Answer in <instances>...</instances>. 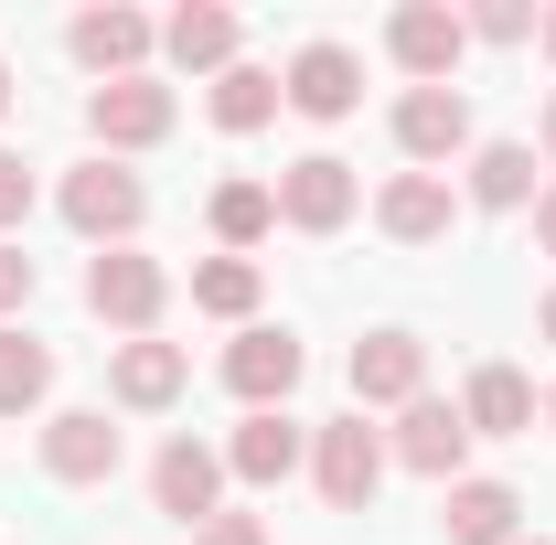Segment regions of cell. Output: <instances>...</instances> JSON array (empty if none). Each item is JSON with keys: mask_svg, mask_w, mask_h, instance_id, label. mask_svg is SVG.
<instances>
[{"mask_svg": "<svg viewBox=\"0 0 556 545\" xmlns=\"http://www.w3.org/2000/svg\"><path fill=\"white\" fill-rule=\"evenodd\" d=\"M386 471H396V460H386V428H364V407H343V417L311 428V481H321L332 514H375Z\"/></svg>", "mask_w": 556, "mask_h": 545, "instance_id": "obj_2", "label": "cell"}, {"mask_svg": "<svg viewBox=\"0 0 556 545\" xmlns=\"http://www.w3.org/2000/svg\"><path fill=\"white\" fill-rule=\"evenodd\" d=\"M182 385H193V353H182V342H161V332L108 342V407H118V417H161V407H182Z\"/></svg>", "mask_w": 556, "mask_h": 545, "instance_id": "obj_9", "label": "cell"}, {"mask_svg": "<svg viewBox=\"0 0 556 545\" xmlns=\"http://www.w3.org/2000/svg\"><path fill=\"white\" fill-rule=\"evenodd\" d=\"M204 107H214V129H225V139H247V129H268L289 97H278V65H225Z\"/></svg>", "mask_w": 556, "mask_h": 545, "instance_id": "obj_24", "label": "cell"}, {"mask_svg": "<svg viewBox=\"0 0 556 545\" xmlns=\"http://www.w3.org/2000/svg\"><path fill=\"white\" fill-rule=\"evenodd\" d=\"M22 214H33V161H22V150H0V236H11Z\"/></svg>", "mask_w": 556, "mask_h": 545, "instance_id": "obj_28", "label": "cell"}, {"mask_svg": "<svg viewBox=\"0 0 556 545\" xmlns=\"http://www.w3.org/2000/svg\"><path fill=\"white\" fill-rule=\"evenodd\" d=\"M54 214L108 257V246H139V225H150V182H139L129 161H75L65 193H54Z\"/></svg>", "mask_w": 556, "mask_h": 545, "instance_id": "obj_1", "label": "cell"}, {"mask_svg": "<svg viewBox=\"0 0 556 545\" xmlns=\"http://www.w3.org/2000/svg\"><path fill=\"white\" fill-rule=\"evenodd\" d=\"M289 471H311V428L289 407H257L225 428V481H247V492H278Z\"/></svg>", "mask_w": 556, "mask_h": 545, "instance_id": "obj_15", "label": "cell"}, {"mask_svg": "<svg viewBox=\"0 0 556 545\" xmlns=\"http://www.w3.org/2000/svg\"><path fill=\"white\" fill-rule=\"evenodd\" d=\"M535 150L556 161V86H546V118H535Z\"/></svg>", "mask_w": 556, "mask_h": 545, "instance_id": "obj_31", "label": "cell"}, {"mask_svg": "<svg viewBox=\"0 0 556 545\" xmlns=\"http://www.w3.org/2000/svg\"><path fill=\"white\" fill-rule=\"evenodd\" d=\"M535 246H546V257H556V182H546V193H535Z\"/></svg>", "mask_w": 556, "mask_h": 545, "instance_id": "obj_30", "label": "cell"}, {"mask_svg": "<svg viewBox=\"0 0 556 545\" xmlns=\"http://www.w3.org/2000/svg\"><path fill=\"white\" fill-rule=\"evenodd\" d=\"M353 407H417L428 396V342L407 332V321H375V332L353 342Z\"/></svg>", "mask_w": 556, "mask_h": 545, "instance_id": "obj_13", "label": "cell"}, {"mask_svg": "<svg viewBox=\"0 0 556 545\" xmlns=\"http://www.w3.org/2000/svg\"><path fill=\"white\" fill-rule=\"evenodd\" d=\"M460 33H471V43H535V11H525V0H471Z\"/></svg>", "mask_w": 556, "mask_h": 545, "instance_id": "obj_26", "label": "cell"}, {"mask_svg": "<svg viewBox=\"0 0 556 545\" xmlns=\"http://www.w3.org/2000/svg\"><path fill=\"white\" fill-rule=\"evenodd\" d=\"M33 310V257H22V236H0V321H22Z\"/></svg>", "mask_w": 556, "mask_h": 545, "instance_id": "obj_27", "label": "cell"}, {"mask_svg": "<svg viewBox=\"0 0 556 545\" xmlns=\"http://www.w3.org/2000/svg\"><path fill=\"white\" fill-rule=\"evenodd\" d=\"M0 118H11V65H0Z\"/></svg>", "mask_w": 556, "mask_h": 545, "instance_id": "obj_34", "label": "cell"}, {"mask_svg": "<svg viewBox=\"0 0 556 545\" xmlns=\"http://www.w3.org/2000/svg\"><path fill=\"white\" fill-rule=\"evenodd\" d=\"M386 54L407 65V86H460L471 33H460V11H450V0H396V22H386Z\"/></svg>", "mask_w": 556, "mask_h": 545, "instance_id": "obj_12", "label": "cell"}, {"mask_svg": "<svg viewBox=\"0 0 556 545\" xmlns=\"http://www.w3.org/2000/svg\"><path fill=\"white\" fill-rule=\"evenodd\" d=\"M460 193H471L482 214H525V204H535V139H471Z\"/></svg>", "mask_w": 556, "mask_h": 545, "instance_id": "obj_20", "label": "cell"}, {"mask_svg": "<svg viewBox=\"0 0 556 545\" xmlns=\"http://www.w3.org/2000/svg\"><path fill=\"white\" fill-rule=\"evenodd\" d=\"M65 54L97 75V86H129V75H150V54H161V22L129 11V0H97V11L65 22Z\"/></svg>", "mask_w": 556, "mask_h": 545, "instance_id": "obj_7", "label": "cell"}, {"mask_svg": "<svg viewBox=\"0 0 556 545\" xmlns=\"http://www.w3.org/2000/svg\"><path fill=\"white\" fill-rule=\"evenodd\" d=\"M43 396H54V342L0 321V417H33Z\"/></svg>", "mask_w": 556, "mask_h": 545, "instance_id": "obj_23", "label": "cell"}, {"mask_svg": "<svg viewBox=\"0 0 556 545\" xmlns=\"http://www.w3.org/2000/svg\"><path fill=\"white\" fill-rule=\"evenodd\" d=\"M450 214H460L450 172H396V182L375 193V225H386L396 246H439V236H450Z\"/></svg>", "mask_w": 556, "mask_h": 545, "instance_id": "obj_19", "label": "cell"}, {"mask_svg": "<svg viewBox=\"0 0 556 545\" xmlns=\"http://www.w3.org/2000/svg\"><path fill=\"white\" fill-rule=\"evenodd\" d=\"M278 97H289V118L332 129V118L364 107V54H353V43H300V54L278 65Z\"/></svg>", "mask_w": 556, "mask_h": 545, "instance_id": "obj_10", "label": "cell"}, {"mask_svg": "<svg viewBox=\"0 0 556 545\" xmlns=\"http://www.w3.org/2000/svg\"><path fill=\"white\" fill-rule=\"evenodd\" d=\"M386 460L417 481H460V460H471V417L450 407V396H417V407H396V428H386Z\"/></svg>", "mask_w": 556, "mask_h": 545, "instance_id": "obj_11", "label": "cell"}, {"mask_svg": "<svg viewBox=\"0 0 556 545\" xmlns=\"http://www.w3.org/2000/svg\"><path fill=\"white\" fill-rule=\"evenodd\" d=\"M525 545H556V535H525Z\"/></svg>", "mask_w": 556, "mask_h": 545, "instance_id": "obj_36", "label": "cell"}, {"mask_svg": "<svg viewBox=\"0 0 556 545\" xmlns=\"http://www.w3.org/2000/svg\"><path fill=\"white\" fill-rule=\"evenodd\" d=\"M535 332H546V342H556V289H546V310H535Z\"/></svg>", "mask_w": 556, "mask_h": 545, "instance_id": "obj_33", "label": "cell"}, {"mask_svg": "<svg viewBox=\"0 0 556 545\" xmlns=\"http://www.w3.org/2000/svg\"><path fill=\"white\" fill-rule=\"evenodd\" d=\"M118 428L108 407H54L43 417V481H65V492H97V481H118Z\"/></svg>", "mask_w": 556, "mask_h": 545, "instance_id": "obj_16", "label": "cell"}, {"mask_svg": "<svg viewBox=\"0 0 556 545\" xmlns=\"http://www.w3.org/2000/svg\"><path fill=\"white\" fill-rule=\"evenodd\" d=\"M311 375V353H300V332L289 321H247V332L225 342V396L257 417V407H289V385Z\"/></svg>", "mask_w": 556, "mask_h": 545, "instance_id": "obj_8", "label": "cell"}, {"mask_svg": "<svg viewBox=\"0 0 556 545\" xmlns=\"http://www.w3.org/2000/svg\"><path fill=\"white\" fill-rule=\"evenodd\" d=\"M535 417H546V428H556V385H546V407H535Z\"/></svg>", "mask_w": 556, "mask_h": 545, "instance_id": "obj_35", "label": "cell"}, {"mask_svg": "<svg viewBox=\"0 0 556 545\" xmlns=\"http://www.w3.org/2000/svg\"><path fill=\"white\" fill-rule=\"evenodd\" d=\"M439 535H450V545H525V492L460 471L450 492H439Z\"/></svg>", "mask_w": 556, "mask_h": 545, "instance_id": "obj_17", "label": "cell"}, {"mask_svg": "<svg viewBox=\"0 0 556 545\" xmlns=\"http://www.w3.org/2000/svg\"><path fill=\"white\" fill-rule=\"evenodd\" d=\"M257 300H268V268H257V257H204V268H193V310H204V321H236V332H247Z\"/></svg>", "mask_w": 556, "mask_h": 545, "instance_id": "obj_25", "label": "cell"}, {"mask_svg": "<svg viewBox=\"0 0 556 545\" xmlns=\"http://www.w3.org/2000/svg\"><path fill=\"white\" fill-rule=\"evenodd\" d=\"M161 54H172L182 75H204V86H214L225 65H247V22H236L225 0H182V11L161 22Z\"/></svg>", "mask_w": 556, "mask_h": 545, "instance_id": "obj_18", "label": "cell"}, {"mask_svg": "<svg viewBox=\"0 0 556 545\" xmlns=\"http://www.w3.org/2000/svg\"><path fill=\"white\" fill-rule=\"evenodd\" d=\"M353 214H364V182H353L343 150H300V161L278 172V225H289V236H343Z\"/></svg>", "mask_w": 556, "mask_h": 545, "instance_id": "obj_6", "label": "cell"}, {"mask_svg": "<svg viewBox=\"0 0 556 545\" xmlns=\"http://www.w3.org/2000/svg\"><path fill=\"white\" fill-rule=\"evenodd\" d=\"M535 43H546V65H556V0H546V11H535Z\"/></svg>", "mask_w": 556, "mask_h": 545, "instance_id": "obj_32", "label": "cell"}, {"mask_svg": "<svg viewBox=\"0 0 556 545\" xmlns=\"http://www.w3.org/2000/svg\"><path fill=\"white\" fill-rule=\"evenodd\" d=\"M396 150H407L417 172L471 161V86H407L396 97Z\"/></svg>", "mask_w": 556, "mask_h": 545, "instance_id": "obj_14", "label": "cell"}, {"mask_svg": "<svg viewBox=\"0 0 556 545\" xmlns=\"http://www.w3.org/2000/svg\"><path fill=\"white\" fill-rule=\"evenodd\" d=\"M182 118V97L161 86V75H129V86H86V139H97V161H129V150H161Z\"/></svg>", "mask_w": 556, "mask_h": 545, "instance_id": "obj_5", "label": "cell"}, {"mask_svg": "<svg viewBox=\"0 0 556 545\" xmlns=\"http://www.w3.org/2000/svg\"><path fill=\"white\" fill-rule=\"evenodd\" d=\"M150 514H172L182 535H204L214 514H225V449L193 439V428H172V439L150 449Z\"/></svg>", "mask_w": 556, "mask_h": 545, "instance_id": "obj_4", "label": "cell"}, {"mask_svg": "<svg viewBox=\"0 0 556 545\" xmlns=\"http://www.w3.org/2000/svg\"><path fill=\"white\" fill-rule=\"evenodd\" d=\"M460 417H471V439H525V428H535V385H525V364H482V375L460 385Z\"/></svg>", "mask_w": 556, "mask_h": 545, "instance_id": "obj_21", "label": "cell"}, {"mask_svg": "<svg viewBox=\"0 0 556 545\" xmlns=\"http://www.w3.org/2000/svg\"><path fill=\"white\" fill-rule=\"evenodd\" d=\"M86 310H97L118 342L161 332V310H172V268H161L150 246H108V257H86Z\"/></svg>", "mask_w": 556, "mask_h": 545, "instance_id": "obj_3", "label": "cell"}, {"mask_svg": "<svg viewBox=\"0 0 556 545\" xmlns=\"http://www.w3.org/2000/svg\"><path fill=\"white\" fill-rule=\"evenodd\" d=\"M193 545H268V524H257V514H214Z\"/></svg>", "mask_w": 556, "mask_h": 545, "instance_id": "obj_29", "label": "cell"}, {"mask_svg": "<svg viewBox=\"0 0 556 545\" xmlns=\"http://www.w3.org/2000/svg\"><path fill=\"white\" fill-rule=\"evenodd\" d=\"M204 214H214V246H225V257H257L278 236V182H214Z\"/></svg>", "mask_w": 556, "mask_h": 545, "instance_id": "obj_22", "label": "cell"}]
</instances>
